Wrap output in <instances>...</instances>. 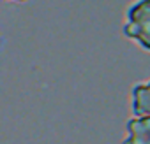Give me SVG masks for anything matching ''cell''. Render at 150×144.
Masks as SVG:
<instances>
[{"label":"cell","instance_id":"3957f363","mask_svg":"<svg viewBox=\"0 0 150 144\" xmlns=\"http://www.w3.org/2000/svg\"><path fill=\"white\" fill-rule=\"evenodd\" d=\"M131 109L134 116H150V79L132 86Z\"/></svg>","mask_w":150,"mask_h":144},{"label":"cell","instance_id":"277c9868","mask_svg":"<svg viewBox=\"0 0 150 144\" xmlns=\"http://www.w3.org/2000/svg\"><path fill=\"white\" fill-rule=\"evenodd\" d=\"M7 2H18V4H25V2H28V0H7Z\"/></svg>","mask_w":150,"mask_h":144},{"label":"cell","instance_id":"6da1fadb","mask_svg":"<svg viewBox=\"0 0 150 144\" xmlns=\"http://www.w3.org/2000/svg\"><path fill=\"white\" fill-rule=\"evenodd\" d=\"M122 34L150 53V0H134L127 7Z\"/></svg>","mask_w":150,"mask_h":144},{"label":"cell","instance_id":"7a4b0ae2","mask_svg":"<svg viewBox=\"0 0 150 144\" xmlns=\"http://www.w3.org/2000/svg\"><path fill=\"white\" fill-rule=\"evenodd\" d=\"M122 144H150V116H132L127 120Z\"/></svg>","mask_w":150,"mask_h":144}]
</instances>
